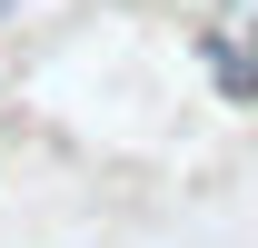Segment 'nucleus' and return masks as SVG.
<instances>
[{"mask_svg":"<svg viewBox=\"0 0 258 248\" xmlns=\"http://www.w3.org/2000/svg\"><path fill=\"white\" fill-rule=\"evenodd\" d=\"M199 60H209V90L228 99V109H258V50L228 30H199Z\"/></svg>","mask_w":258,"mask_h":248,"instance_id":"1","label":"nucleus"},{"mask_svg":"<svg viewBox=\"0 0 258 248\" xmlns=\"http://www.w3.org/2000/svg\"><path fill=\"white\" fill-rule=\"evenodd\" d=\"M238 40H248V50H258V0H248V30H238Z\"/></svg>","mask_w":258,"mask_h":248,"instance_id":"2","label":"nucleus"},{"mask_svg":"<svg viewBox=\"0 0 258 248\" xmlns=\"http://www.w3.org/2000/svg\"><path fill=\"white\" fill-rule=\"evenodd\" d=\"M0 20H10V0H0Z\"/></svg>","mask_w":258,"mask_h":248,"instance_id":"3","label":"nucleus"}]
</instances>
